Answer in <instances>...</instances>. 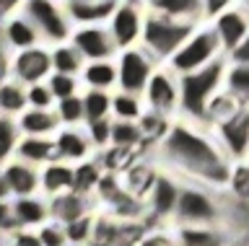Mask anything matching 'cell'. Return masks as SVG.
<instances>
[{
    "instance_id": "60d3db41",
    "label": "cell",
    "mask_w": 249,
    "mask_h": 246,
    "mask_svg": "<svg viewBox=\"0 0 249 246\" xmlns=\"http://www.w3.org/2000/svg\"><path fill=\"white\" fill-rule=\"evenodd\" d=\"M229 189L241 199H249V164H236L229 181Z\"/></svg>"
},
{
    "instance_id": "603a6c76",
    "label": "cell",
    "mask_w": 249,
    "mask_h": 246,
    "mask_svg": "<svg viewBox=\"0 0 249 246\" xmlns=\"http://www.w3.org/2000/svg\"><path fill=\"white\" fill-rule=\"evenodd\" d=\"M81 83L89 91H117V63L114 60H96V63H86L81 73Z\"/></svg>"
},
{
    "instance_id": "e575fe53",
    "label": "cell",
    "mask_w": 249,
    "mask_h": 246,
    "mask_svg": "<svg viewBox=\"0 0 249 246\" xmlns=\"http://www.w3.org/2000/svg\"><path fill=\"white\" fill-rule=\"evenodd\" d=\"M54 114H57L62 127H83L86 125V109H83V94L62 98L54 104Z\"/></svg>"
},
{
    "instance_id": "5b68a950",
    "label": "cell",
    "mask_w": 249,
    "mask_h": 246,
    "mask_svg": "<svg viewBox=\"0 0 249 246\" xmlns=\"http://www.w3.org/2000/svg\"><path fill=\"white\" fill-rule=\"evenodd\" d=\"M177 223L179 226H218L223 218V207L218 202V192L200 187V184H184L177 202Z\"/></svg>"
},
{
    "instance_id": "836d02e7",
    "label": "cell",
    "mask_w": 249,
    "mask_h": 246,
    "mask_svg": "<svg viewBox=\"0 0 249 246\" xmlns=\"http://www.w3.org/2000/svg\"><path fill=\"white\" fill-rule=\"evenodd\" d=\"M83 109H86V122L112 119V94L86 88L83 91Z\"/></svg>"
},
{
    "instance_id": "8992f818",
    "label": "cell",
    "mask_w": 249,
    "mask_h": 246,
    "mask_svg": "<svg viewBox=\"0 0 249 246\" xmlns=\"http://www.w3.org/2000/svg\"><path fill=\"white\" fill-rule=\"evenodd\" d=\"M21 13L36 26V32L42 34V42L47 47L65 44L73 36L75 26L70 24L62 0H26Z\"/></svg>"
},
{
    "instance_id": "7c38bea8",
    "label": "cell",
    "mask_w": 249,
    "mask_h": 246,
    "mask_svg": "<svg viewBox=\"0 0 249 246\" xmlns=\"http://www.w3.org/2000/svg\"><path fill=\"white\" fill-rule=\"evenodd\" d=\"M208 24L215 32L218 42H221L223 55L229 57L231 52L244 42V36L249 34V8L244 3H239V5H233V8H229V11L218 13V16L210 18Z\"/></svg>"
},
{
    "instance_id": "74e56055",
    "label": "cell",
    "mask_w": 249,
    "mask_h": 246,
    "mask_svg": "<svg viewBox=\"0 0 249 246\" xmlns=\"http://www.w3.org/2000/svg\"><path fill=\"white\" fill-rule=\"evenodd\" d=\"M83 130H86V135H89V140L96 150H104L107 145H112V119L86 122Z\"/></svg>"
},
{
    "instance_id": "5bb4252c",
    "label": "cell",
    "mask_w": 249,
    "mask_h": 246,
    "mask_svg": "<svg viewBox=\"0 0 249 246\" xmlns=\"http://www.w3.org/2000/svg\"><path fill=\"white\" fill-rule=\"evenodd\" d=\"M0 42H3V49L8 52V57H11L13 52H23V49L44 44L42 34L36 32V26L31 24L23 13H16V16L3 21V26H0Z\"/></svg>"
},
{
    "instance_id": "d6986e66",
    "label": "cell",
    "mask_w": 249,
    "mask_h": 246,
    "mask_svg": "<svg viewBox=\"0 0 249 246\" xmlns=\"http://www.w3.org/2000/svg\"><path fill=\"white\" fill-rule=\"evenodd\" d=\"M148 11L174 18V21H184V24H195V26L208 24L205 0H151Z\"/></svg>"
},
{
    "instance_id": "b9f144b4",
    "label": "cell",
    "mask_w": 249,
    "mask_h": 246,
    "mask_svg": "<svg viewBox=\"0 0 249 246\" xmlns=\"http://www.w3.org/2000/svg\"><path fill=\"white\" fill-rule=\"evenodd\" d=\"M36 233L42 238V246H68L65 228L60 223H44V226H39Z\"/></svg>"
},
{
    "instance_id": "816d5d0a",
    "label": "cell",
    "mask_w": 249,
    "mask_h": 246,
    "mask_svg": "<svg viewBox=\"0 0 249 246\" xmlns=\"http://www.w3.org/2000/svg\"><path fill=\"white\" fill-rule=\"evenodd\" d=\"M135 3H140V5H145V8H148V5H151V0H135Z\"/></svg>"
},
{
    "instance_id": "4fadbf2b",
    "label": "cell",
    "mask_w": 249,
    "mask_h": 246,
    "mask_svg": "<svg viewBox=\"0 0 249 246\" xmlns=\"http://www.w3.org/2000/svg\"><path fill=\"white\" fill-rule=\"evenodd\" d=\"M70 42H73V47L83 55L86 63L117 57V47H114L112 36H109L107 26H75Z\"/></svg>"
},
{
    "instance_id": "ffe728a7",
    "label": "cell",
    "mask_w": 249,
    "mask_h": 246,
    "mask_svg": "<svg viewBox=\"0 0 249 246\" xmlns=\"http://www.w3.org/2000/svg\"><path fill=\"white\" fill-rule=\"evenodd\" d=\"M75 184V166L65 164V161H52V164L42 166V192L47 197H60L73 192Z\"/></svg>"
},
{
    "instance_id": "f35d334b",
    "label": "cell",
    "mask_w": 249,
    "mask_h": 246,
    "mask_svg": "<svg viewBox=\"0 0 249 246\" xmlns=\"http://www.w3.org/2000/svg\"><path fill=\"white\" fill-rule=\"evenodd\" d=\"M26 98H29V109H54V104H57L47 81L36 83V86H26Z\"/></svg>"
},
{
    "instance_id": "c3c4849f",
    "label": "cell",
    "mask_w": 249,
    "mask_h": 246,
    "mask_svg": "<svg viewBox=\"0 0 249 246\" xmlns=\"http://www.w3.org/2000/svg\"><path fill=\"white\" fill-rule=\"evenodd\" d=\"M138 246H177L174 238H169V236H161V233H156V236H148L143 238Z\"/></svg>"
},
{
    "instance_id": "4dcf8cb0",
    "label": "cell",
    "mask_w": 249,
    "mask_h": 246,
    "mask_svg": "<svg viewBox=\"0 0 249 246\" xmlns=\"http://www.w3.org/2000/svg\"><path fill=\"white\" fill-rule=\"evenodd\" d=\"M21 127L16 117H5L0 114V166H5L8 161L16 158V148L21 143Z\"/></svg>"
},
{
    "instance_id": "4316f807",
    "label": "cell",
    "mask_w": 249,
    "mask_h": 246,
    "mask_svg": "<svg viewBox=\"0 0 249 246\" xmlns=\"http://www.w3.org/2000/svg\"><path fill=\"white\" fill-rule=\"evenodd\" d=\"M50 215L54 220H60L62 226L78 218H86V197L78 195V192H68V195L54 197L50 202Z\"/></svg>"
},
{
    "instance_id": "e0dca14e",
    "label": "cell",
    "mask_w": 249,
    "mask_h": 246,
    "mask_svg": "<svg viewBox=\"0 0 249 246\" xmlns=\"http://www.w3.org/2000/svg\"><path fill=\"white\" fill-rule=\"evenodd\" d=\"M0 174H3V179L8 181L13 197H31L42 189V168L23 164L18 158H13V161H8L5 166H0Z\"/></svg>"
},
{
    "instance_id": "f5cc1de1",
    "label": "cell",
    "mask_w": 249,
    "mask_h": 246,
    "mask_svg": "<svg viewBox=\"0 0 249 246\" xmlns=\"http://www.w3.org/2000/svg\"><path fill=\"white\" fill-rule=\"evenodd\" d=\"M241 3H244V5H247V8H249V0H241Z\"/></svg>"
},
{
    "instance_id": "7bdbcfd3",
    "label": "cell",
    "mask_w": 249,
    "mask_h": 246,
    "mask_svg": "<svg viewBox=\"0 0 249 246\" xmlns=\"http://www.w3.org/2000/svg\"><path fill=\"white\" fill-rule=\"evenodd\" d=\"M21 223L13 215V202H0V230H18Z\"/></svg>"
},
{
    "instance_id": "d6a6232c",
    "label": "cell",
    "mask_w": 249,
    "mask_h": 246,
    "mask_svg": "<svg viewBox=\"0 0 249 246\" xmlns=\"http://www.w3.org/2000/svg\"><path fill=\"white\" fill-rule=\"evenodd\" d=\"M140 143H145L143 130H140L138 122H120L112 119V148L114 150H132L138 148Z\"/></svg>"
},
{
    "instance_id": "8d00e7d4",
    "label": "cell",
    "mask_w": 249,
    "mask_h": 246,
    "mask_svg": "<svg viewBox=\"0 0 249 246\" xmlns=\"http://www.w3.org/2000/svg\"><path fill=\"white\" fill-rule=\"evenodd\" d=\"M47 86H50L54 101H62V98H70V96L83 94V83H81V78H75V75L52 73L50 78H47Z\"/></svg>"
},
{
    "instance_id": "9c48e42d",
    "label": "cell",
    "mask_w": 249,
    "mask_h": 246,
    "mask_svg": "<svg viewBox=\"0 0 249 246\" xmlns=\"http://www.w3.org/2000/svg\"><path fill=\"white\" fill-rule=\"evenodd\" d=\"M54 70H52V52L47 44L39 47L13 52L11 57H5V75L13 81H18L21 86H36L44 83Z\"/></svg>"
},
{
    "instance_id": "484cf974",
    "label": "cell",
    "mask_w": 249,
    "mask_h": 246,
    "mask_svg": "<svg viewBox=\"0 0 249 246\" xmlns=\"http://www.w3.org/2000/svg\"><path fill=\"white\" fill-rule=\"evenodd\" d=\"M52 52V70L54 73H62V75H75L81 78L83 67H86V60L83 55L73 47V42H65V44H54L50 47Z\"/></svg>"
},
{
    "instance_id": "ab89813d",
    "label": "cell",
    "mask_w": 249,
    "mask_h": 246,
    "mask_svg": "<svg viewBox=\"0 0 249 246\" xmlns=\"http://www.w3.org/2000/svg\"><path fill=\"white\" fill-rule=\"evenodd\" d=\"M65 238H68V244H83V241H89L91 238V233H93V223H91V218L86 215V218H78V220H73V223H65Z\"/></svg>"
},
{
    "instance_id": "ee69618b",
    "label": "cell",
    "mask_w": 249,
    "mask_h": 246,
    "mask_svg": "<svg viewBox=\"0 0 249 246\" xmlns=\"http://www.w3.org/2000/svg\"><path fill=\"white\" fill-rule=\"evenodd\" d=\"M241 0H205V13H208V21L215 18L218 13L233 8V5H239Z\"/></svg>"
},
{
    "instance_id": "681fc988",
    "label": "cell",
    "mask_w": 249,
    "mask_h": 246,
    "mask_svg": "<svg viewBox=\"0 0 249 246\" xmlns=\"http://www.w3.org/2000/svg\"><path fill=\"white\" fill-rule=\"evenodd\" d=\"M11 197H13V192L8 187V181L3 179V174H0V202H8Z\"/></svg>"
},
{
    "instance_id": "52a82bcc",
    "label": "cell",
    "mask_w": 249,
    "mask_h": 246,
    "mask_svg": "<svg viewBox=\"0 0 249 246\" xmlns=\"http://www.w3.org/2000/svg\"><path fill=\"white\" fill-rule=\"evenodd\" d=\"M114 63H117V91L135 94V96L145 94L153 73L159 70V63H156L143 47H132V49L117 52Z\"/></svg>"
},
{
    "instance_id": "ac0fdd59",
    "label": "cell",
    "mask_w": 249,
    "mask_h": 246,
    "mask_svg": "<svg viewBox=\"0 0 249 246\" xmlns=\"http://www.w3.org/2000/svg\"><path fill=\"white\" fill-rule=\"evenodd\" d=\"M179 192H182V179H177L171 171L156 176L151 184V199H148L153 215H159V218H174Z\"/></svg>"
},
{
    "instance_id": "6da1fadb",
    "label": "cell",
    "mask_w": 249,
    "mask_h": 246,
    "mask_svg": "<svg viewBox=\"0 0 249 246\" xmlns=\"http://www.w3.org/2000/svg\"><path fill=\"white\" fill-rule=\"evenodd\" d=\"M161 161L184 184H200L213 192L229 189L233 164L215 143L210 127L187 119H174L166 137L156 145Z\"/></svg>"
},
{
    "instance_id": "8fae6325",
    "label": "cell",
    "mask_w": 249,
    "mask_h": 246,
    "mask_svg": "<svg viewBox=\"0 0 249 246\" xmlns=\"http://www.w3.org/2000/svg\"><path fill=\"white\" fill-rule=\"evenodd\" d=\"M210 132L233 166L249 164V106H244L236 117L210 127Z\"/></svg>"
},
{
    "instance_id": "7402d4cb",
    "label": "cell",
    "mask_w": 249,
    "mask_h": 246,
    "mask_svg": "<svg viewBox=\"0 0 249 246\" xmlns=\"http://www.w3.org/2000/svg\"><path fill=\"white\" fill-rule=\"evenodd\" d=\"M16 158L23 164H31L42 168L52 161H57V150H54V137H21L18 148H16Z\"/></svg>"
},
{
    "instance_id": "f907efd6",
    "label": "cell",
    "mask_w": 249,
    "mask_h": 246,
    "mask_svg": "<svg viewBox=\"0 0 249 246\" xmlns=\"http://www.w3.org/2000/svg\"><path fill=\"white\" fill-rule=\"evenodd\" d=\"M3 78H5V63L0 60V81H3Z\"/></svg>"
},
{
    "instance_id": "f546056e",
    "label": "cell",
    "mask_w": 249,
    "mask_h": 246,
    "mask_svg": "<svg viewBox=\"0 0 249 246\" xmlns=\"http://www.w3.org/2000/svg\"><path fill=\"white\" fill-rule=\"evenodd\" d=\"M145 114V101L143 96L124 94V91H114L112 94V119L120 122H140Z\"/></svg>"
},
{
    "instance_id": "277c9868",
    "label": "cell",
    "mask_w": 249,
    "mask_h": 246,
    "mask_svg": "<svg viewBox=\"0 0 249 246\" xmlns=\"http://www.w3.org/2000/svg\"><path fill=\"white\" fill-rule=\"evenodd\" d=\"M221 60H226V55L221 49V42H218L215 32L210 29V24H200L192 32L190 39L182 44V49L166 63V67L179 78V75L197 73L213 63H221Z\"/></svg>"
},
{
    "instance_id": "1f68e13d",
    "label": "cell",
    "mask_w": 249,
    "mask_h": 246,
    "mask_svg": "<svg viewBox=\"0 0 249 246\" xmlns=\"http://www.w3.org/2000/svg\"><path fill=\"white\" fill-rule=\"evenodd\" d=\"M104 166L99 164V161H83V164L75 166V184H73V192L78 195L89 197L93 189H99V181L104 179Z\"/></svg>"
},
{
    "instance_id": "bcb514c9",
    "label": "cell",
    "mask_w": 249,
    "mask_h": 246,
    "mask_svg": "<svg viewBox=\"0 0 249 246\" xmlns=\"http://www.w3.org/2000/svg\"><path fill=\"white\" fill-rule=\"evenodd\" d=\"M13 246H42V238H39V233H34V230H16Z\"/></svg>"
},
{
    "instance_id": "d4e9b609",
    "label": "cell",
    "mask_w": 249,
    "mask_h": 246,
    "mask_svg": "<svg viewBox=\"0 0 249 246\" xmlns=\"http://www.w3.org/2000/svg\"><path fill=\"white\" fill-rule=\"evenodd\" d=\"M29 109V98H26V86H21L18 81L5 78L0 81V114L18 119L23 112Z\"/></svg>"
},
{
    "instance_id": "2e32d148",
    "label": "cell",
    "mask_w": 249,
    "mask_h": 246,
    "mask_svg": "<svg viewBox=\"0 0 249 246\" xmlns=\"http://www.w3.org/2000/svg\"><path fill=\"white\" fill-rule=\"evenodd\" d=\"M54 150H57V161H65V164H83V161H91L93 156V145L89 140L83 127H62L57 135H54Z\"/></svg>"
},
{
    "instance_id": "f6af8a7d",
    "label": "cell",
    "mask_w": 249,
    "mask_h": 246,
    "mask_svg": "<svg viewBox=\"0 0 249 246\" xmlns=\"http://www.w3.org/2000/svg\"><path fill=\"white\" fill-rule=\"evenodd\" d=\"M226 63H236V65H249V34L244 36V42L226 57Z\"/></svg>"
},
{
    "instance_id": "ba28073f",
    "label": "cell",
    "mask_w": 249,
    "mask_h": 246,
    "mask_svg": "<svg viewBox=\"0 0 249 246\" xmlns=\"http://www.w3.org/2000/svg\"><path fill=\"white\" fill-rule=\"evenodd\" d=\"M145 16H148L145 5L135 3V0H120V5L114 8L112 18L107 21L109 36H112L117 52L140 47L143 29H145Z\"/></svg>"
},
{
    "instance_id": "3957f363",
    "label": "cell",
    "mask_w": 249,
    "mask_h": 246,
    "mask_svg": "<svg viewBox=\"0 0 249 246\" xmlns=\"http://www.w3.org/2000/svg\"><path fill=\"white\" fill-rule=\"evenodd\" d=\"M195 29H197L195 24H184V21H174V18H166V16H159V13L148 11L140 47L159 65H166L182 49V44L192 36Z\"/></svg>"
},
{
    "instance_id": "f1b7e54d",
    "label": "cell",
    "mask_w": 249,
    "mask_h": 246,
    "mask_svg": "<svg viewBox=\"0 0 249 246\" xmlns=\"http://www.w3.org/2000/svg\"><path fill=\"white\" fill-rule=\"evenodd\" d=\"M223 91H226V94H231L241 106H249V65L226 63Z\"/></svg>"
},
{
    "instance_id": "30bf717a",
    "label": "cell",
    "mask_w": 249,
    "mask_h": 246,
    "mask_svg": "<svg viewBox=\"0 0 249 246\" xmlns=\"http://www.w3.org/2000/svg\"><path fill=\"white\" fill-rule=\"evenodd\" d=\"M145 109L166 119H179V78L166 65H159L143 94Z\"/></svg>"
},
{
    "instance_id": "d590c367",
    "label": "cell",
    "mask_w": 249,
    "mask_h": 246,
    "mask_svg": "<svg viewBox=\"0 0 249 246\" xmlns=\"http://www.w3.org/2000/svg\"><path fill=\"white\" fill-rule=\"evenodd\" d=\"M171 122L174 119H166V117H161V114H156V112H148L140 117V130H143V137H145V143H156L159 145L163 137H166L169 132V127H171Z\"/></svg>"
},
{
    "instance_id": "9a60e30c",
    "label": "cell",
    "mask_w": 249,
    "mask_h": 246,
    "mask_svg": "<svg viewBox=\"0 0 249 246\" xmlns=\"http://www.w3.org/2000/svg\"><path fill=\"white\" fill-rule=\"evenodd\" d=\"M73 26H107L120 0H62Z\"/></svg>"
},
{
    "instance_id": "cb8c5ba5",
    "label": "cell",
    "mask_w": 249,
    "mask_h": 246,
    "mask_svg": "<svg viewBox=\"0 0 249 246\" xmlns=\"http://www.w3.org/2000/svg\"><path fill=\"white\" fill-rule=\"evenodd\" d=\"M177 246H226L221 226H179Z\"/></svg>"
},
{
    "instance_id": "7a4b0ae2",
    "label": "cell",
    "mask_w": 249,
    "mask_h": 246,
    "mask_svg": "<svg viewBox=\"0 0 249 246\" xmlns=\"http://www.w3.org/2000/svg\"><path fill=\"white\" fill-rule=\"evenodd\" d=\"M223 73H226V60L202 67L197 73L179 75V119L205 125L210 101L215 98V94L223 91Z\"/></svg>"
},
{
    "instance_id": "44dd1931",
    "label": "cell",
    "mask_w": 249,
    "mask_h": 246,
    "mask_svg": "<svg viewBox=\"0 0 249 246\" xmlns=\"http://www.w3.org/2000/svg\"><path fill=\"white\" fill-rule=\"evenodd\" d=\"M18 127L26 137H54L62 130L54 109H26L18 117Z\"/></svg>"
},
{
    "instance_id": "83f0119b",
    "label": "cell",
    "mask_w": 249,
    "mask_h": 246,
    "mask_svg": "<svg viewBox=\"0 0 249 246\" xmlns=\"http://www.w3.org/2000/svg\"><path fill=\"white\" fill-rule=\"evenodd\" d=\"M13 215L21 226H39V223H44L47 215H50V205L36 195L16 197L13 199Z\"/></svg>"
},
{
    "instance_id": "7dc6e473",
    "label": "cell",
    "mask_w": 249,
    "mask_h": 246,
    "mask_svg": "<svg viewBox=\"0 0 249 246\" xmlns=\"http://www.w3.org/2000/svg\"><path fill=\"white\" fill-rule=\"evenodd\" d=\"M23 5H26V0H0V21L16 16V13L23 11Z\"/></svg>"
}]
</instances>
